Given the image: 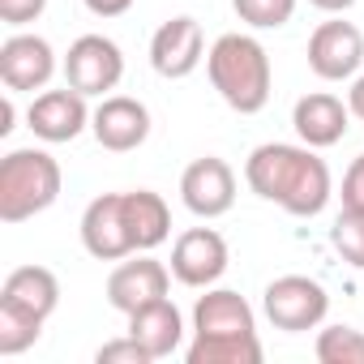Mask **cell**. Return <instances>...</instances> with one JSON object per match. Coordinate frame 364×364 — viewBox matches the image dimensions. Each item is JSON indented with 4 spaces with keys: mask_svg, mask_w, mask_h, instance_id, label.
Returning <instances> with one entry per match:
<instances>
[{
    "mask_svg": "<svg viewBox=\"0 0 364 364\" xmlns=\"http://www.w3.org/2000/svg\"><path fill=\"white\" fill-rule=\"evenodd\" d=\"M245 180L257 198L283 206L296 219H313L330 202V167L313 154V146L266 141L245 159Z\"/></svg>",
    "mask_w": 364,
    "mask_h": 364,
    "instance_id": "1",
    "label": "cell"
},
{
    "mask_svg": "<svg viewBox=\"0 0 364 364\" xmlns=\"http://www.w3.org/2000/svg\"><path fill=\"white\" fill-rule=\"evenodd\" d=\"M206 73H210V86L219 90V99L240 116H257L270 103L274 73H270L266 48L253 35H240V31L219 35L215 48L206 52Z\"/></svg>",
    "mask_w": 364,
    "mask_h": 364,
    "instance_id": "2",
    "label": "cell"
},
{
    "mask_svg": "<svg viewBox=\"0 0 364 364\" xmlns=\"http://www.w3.org/2000/svg\"><path fill=\"white\" fill-rule=\"evenodd\" d=\"M60 198V163L48 150H9L0 159V219L26 223Z\"/></svg>",
    "mask_w": 364,
    "mask_h": 364,
    "instance_id": "3",
    "label": "cell"
},
{
    "mask_svg": "<svg viewBox=\"0 0 364 364\" xmlns=\"http://www.w3.org/2000/svg\"><path fill=\"white\" fill-rule=\"evenodd\" d=\"M262 309L270 317L274 330L283 334H304V330H317L330 313V296L317 279L309 274H283L266 287L262 296Z\"/></svg>",
    "mask_w": 364,
    "mask_h": 364,
    "instance_id": "4",
    "label": "cell"
},
{
    "mask_svg": "<svg viewBox=\"0 0 364 364\" xmlns=\"http://www.w3.org/2000/svg\"><path fill=\"white\" fill-rule=\"evenodd\" d=\"M124 77V56L107 35H82L73 39L69 56H65V86L82 90L86 99L99 95L107 99V90H116Z\"/></svg>",
    "mask_w": 364,
    "mask_h": 364,
    "instance_id": "5",
    "label": "cell"
},
{
    "mask_svg": "<svg viewBox=\"0 0 364 364\" xmlns=\"http://www.w3.org/2000/svg\"><path fill=\"white\" fill-rule=\"evenodd\" d=\"M228 262H232L228 240L215 228H189L171 245V274L185 287H215L223 279Z\"/></svg>",
    "mask_w": 364,
    "mask_h": 364,
    "instance_id": "6",
    "label": "cell"
},
{
    "mask_svg": "<svg viewBox=\"0 0 364 364\" xmlns=\"http://www.w3.org/2000/svg\"><path fill=\"white\" fill-rule=\"evenodd\" d=\"M180 202H185L198 219H219L236 206V171L219 159V154H206V159H193L180 176Z\"/></svg>",
    "mask_w": 364,
    "mask_h": 364,
    "instance_id": "7",
    "label": "cell"
},
{
    "mask_svg": "<svg viewBox=\"0 0 364 364\" xmlns=\"http://www.w3.org/2000/svg\"><path fill=\"white\" fill-rule=\"evenodd\" d=\"M360 65H364V35L351 22L334 18L309 35V69L321 82H347L360 73Z\"/></svg>",
    "mask_w": 364,
    "mask_h": 364,
    "instance_id": "8",
    "label": "cell"
},
{
    "mask_svg": "<svg viewBox=\"0 0 364 364\" xmlns=\"http://www.w3.org/2000/svg\"><path fill=\"white\" fill-rule=\"evenodd\" d=\"M202 60H206V39H202V26L193 18H171V22H163L154 31L150 65H154L159 77L180 82V77H189Z\"/></svg>",
    "mask_w": 364,
    "mask_h": 364,
    "instance_id": "9",
    "label": "cell"
},
{
    "mask_svg": "<svg viewBox=\"0 0 364 364\" xmlns=\"http://www.w3.org/2000/svg\"><path fill=\"white\" fill-rule=\"evenodd\" d=\"M90 133L103 150L112 154H129L137 150L146 137H150V112L141 99H129V95H107L95 116H90Z\"/></svg>",
    "mask_w": 364,
    "mask_h": 364,
    "instance_id": "10",
    "label": "cell"
},
{
    "mask_svg": "<svg viewBox=\"0 0 364 364\" xmlns=\"http://www.w3.org/2000/svg\"><path fill=\"white\" fill-rule=\"evenodd\" d=\"M90 107H86V95L82 90H73V86H65V90H43L35 103H31V112H26V124H31V133L39 137V141H73L86 124H90Z\"/></svg>",
    "mask_w": 364,
    "mask_h": 364,
    "instance_id": "11",
    "label": "cell"
},
{
    "mask_svg": "<svg viewBox=\"0 0 364 364\" xmlns=\"http://www.w3.org/2000/svg\"><path fill=\"white\" fill-rule=\"evenodd\" d=\"M82 245L99 262H120L133 253V236L124 223V193H103L82 215Z\"/></svg>",
    "mask_w": 364,
    "mask_h": 364,
    "instance_id": "12",
    "label": "cell"
},
{
    "mask_svg": "<svg viewBox=\"0 0 364 364\" xmlns=\"http://www.w3.org/2000/svg\"><path fill=\"white\" fill-rule=\"evenodd\" d=\"M171 287V270L154 257H137V262H120L112 274H107V304L116 313H137L154 300H163Z\"/></svg>",
    "mask_w": 364,
    "mask_h": 364,
    "instance_id": "13",
    "label": "cell"
},
{
    "mask_svg": "<svg viewBox=\"0 0 364 364\" xmlns=\"http://www.w3.org/2000/svg\"><path fill=\"white\" fill-rule=\"evenodd\" d=\"M56 73V52L43 35H9L0 43V82L9 90H43Z\"/></svg>",
    "mask_w": 364,
    "mask_h": 364,
    "instance_id": "14",
    "label": "cell"
},
{
    "mask_svg": "<svg viewBox=\"0 0 364 364\" xmlns=\"http://www.w3.org/2000/svg\"><path fill=\"white\" fill-rule=\"evenodd\" d=\"M60 304V283L48 266H18L5 287H0V309H9L18 317H31V321H48Z\"/></svg>",
    "mask_w": 364,
    "mask_h": 364,
    "instance_id": "15",
    "label": "cell"
},
{
    "mask_svg": "<svg viewBox=\"0 0 364 364\" xmlns=\"http://www.w3.org/2000/svg\"><path fill=\"white\" fill-rule=\"evenodd\" d=\"M347 120H351V107H347L338 95H326V90L304 95V99L296 103V112H291V124H296L300 141L313 146V150L338 146L343 133H347Z\"/></svg>",
    "mask_w": 364,
    "mask_h": 364,
    "instance_id": "16",
    "label": "cell"
},
{
    "mask_svg": "<svg viewBox=\"0 0 364 364\" xmlns=\"http://www.w3.org/2000/svg\"><path fill=\"white\" fill-rule=\"evenodd\" d=\"M193 334H257V317L240 291L215 287L193 304Z\"/></svg>",
    "mask_w": 364,
    "mask_h": 364,
    "instance_id": "17",
    "label": "cell"
},
{
    "mask_svg": "<svg viewBox=\"0 0 364 364\" xmlns=\"http://www.w3.org/2000/svg\"><path fill=\"white\" fill-rule=\"evenodd\" d=\"M129 334H133L154 360H167V355L180 347V338H185V317H180V309L163 296V300H154V304L129 313Z\"/></svg>",
    "mask_w": 364,
    "mask_h": 364,
    "instance_id": "18",
    "label": "cell"
},
{
    "mask_svg": "<svg viewBox=\"0 0 364 364\" xmlns=\"http://www.w3.org/2000/svg\"><path fill=\"white\" fill-rule=\"evenodd\" d=\"M124 223H129V236H133V253H150L171 236V210L150 189L124 193Z\"/></svg>",
    "mask_w": 364,
    "mask_h": 364,
    "instance_id": "19",
    "label": "cell"
},
{
    "mask_svg": "<svg viewBox=\"0 0 364 364\" xmlns=\"http://www.w3.org/2000/svg\"><path fill=\"white\" fill-rule=\"evenodd\" d=\"M189 364H262V343L257 334H193Z\"/></svg>",
    "mask_w": 364,
    "mask_h": 364,
    "instance_id": "20",
    "label": "cell"
},
{
    "mask_svg": "<svg viewBox=\"0 0 364 364\" xmlns=\"http://www.w3.org/2000/svg\"><path fill=\"white\" fill-rule=\"evenodd\" d=\"M317 360L321 364H364V330L355 326H326L317 334Z\"/></svg>",
    "mask_w": 364,
    "mask_h": 364,
    "instance_id": "21",
    "label": "cell"
},
{
    "mask_svg": "<svg viewBox=\"0 0 364 364\" xmlns=\"http://www.w3.org/2000/svg\"><path fill=\"white\" fill-rule=\"evenodd\" d=\"M330 245L343 253L347 266L364 270V206H343L334 228H330Z\"/></svg>",
    "mask_w": 364,
    "mask_h": 364,
    "instance_id": "22",
    "label": "cell"
},
{
    "mask_svg": "<svg viewBox=\"0 0 364 364\" xmlns=\"http://www.w3.org/2000/svg\"><path fill=\"white\" fill-rule=\"evenodd\" d=\"M232 9L245 26L253 31H279L291 22L296 14V0H232Z\"/></svg>",
    "mask_w": 364,
    "mask_h": 364,
    "instance_id": "23",
    "label": "cell"
},
{
    "mask_svg": "<svg viewBox=\"0 0 364 364\" xmlns=\"http://www.w3.org/2000/svg\"><path fill=\"white\" fill-rule=\"evenodd\" d=\"M39 334H43L39 321L18 317V313H9V309H0V355H22L26 347L39 343Z\"/></svg>",
    "mask_w": 364,
    "mask_h": 364,
    "instance_id": "24",
    "label": "cell"
},
{
    "mask_svg": "<svg viewBox=\"0 0 364 364\" xmlns=\"http://www.w3.org/2000/svg\"><path fill=\"white\" fill-rule=\"evenodd\" d=\"M95 360L99 364H150L154 355L133 338V334H124V338H112V343H103L99 351H95Z\"/></svg>",
    "mask_w": 364,
    "mask_h": 364,
    "instance_id": "25",
    "label": "cell"
},
{
    "mask_svg": "<svg viewBox=\"0 0 364 364\" xmlns=\"http://www.w3.org/2000/svg\"><path fill=\"white\" fill-rule=\"evenodd\" d=\"M48 9V0H0V22L5 26H26Z\"/></svg>",
    "mask_w": 364,
    "mask_h": 364,
    "instance_id": "26",
    "label": "cell"
},
{
    "mask_svg": "<svg viewBox=\"0 0 364 364\" xmlns=\"http://www.w3.org/2000/svg\"><path fill=\"white\" fill-rule=\"evenodd\" d=\"M343 206H364V154L351 159V167L343 176Z\"/></svg>",
    "mask_w": 364,
    "mask_h": 364,
    "instance_id": "27",
    "label": "cell"
},
{
    "mask_svg": "<svg viewBox=\"0 0 364 364\" xmlns=\"http://www.w3.org/2000/svg\"><path fill=\"white\" fill-rule=\"evenodd\" d=\"M129 5L133 0H86V9L95 18H120V14H129Z\"/></svg>",
    "mask_w": 364,
    "mask_h": 364,
    "instance_id": "28",
    "label": "cell"
},
{
    "mask_svg": "<svg viewBox=\"0 0 364 364\" xmlns=\"http://www.w3.org/2000/svg\"><path fill=\"white\" fill-rule=\"evenodd\" d=\"M347 107H351V116H360L364 120V73L351 82V90H347Z\"/></svg>",
    "mask_w": 364,
    "mask_h": 364,
    "instance_id": "29",
    "label": "cell"
},
{
    "mask_svg": "<svg viewBox=\"0 0 364 364\" xmlns=\"http://www.w3.org/2000/svg\"><path fill=\"white\" fill-rule=\"evenodd\" d=\"M313 9H321V14H343V9H351L355 0H309Z\"/></svg>",
    "mask_w": 364,
    "mask_h": 364,
    "instance_id": "30",
    "label": "cell"
},
{
    "mask_svg": "<svg viewBox=\"0 0 364 364\" xmlns=\"http://www.w3.org/2000/svg\"><path fill=\"white\" fill-rule=\"evenodd\" d=\"M14 129V99H0V137Z\"/></svg>",
    "mask_w": 364,
    "mask_h": 364,
    "instance_id": "31",
    "label": "cell"
}]
</instances>
